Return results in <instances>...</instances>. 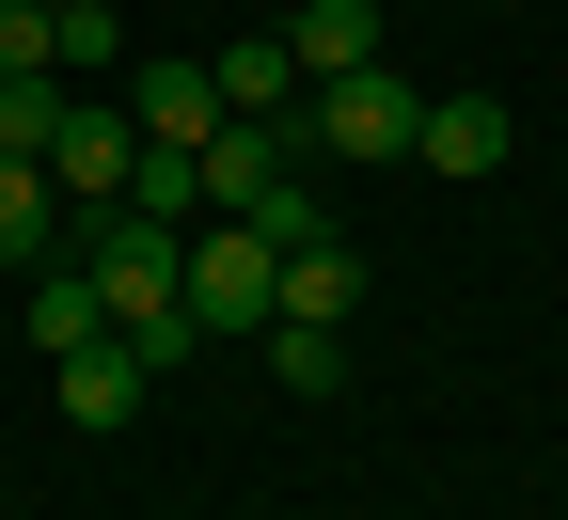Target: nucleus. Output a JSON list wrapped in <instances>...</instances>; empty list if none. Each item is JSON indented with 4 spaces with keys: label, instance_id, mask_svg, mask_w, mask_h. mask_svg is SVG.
I'll use <instances>...</instances> for the list:
<instances>
[{
    "label": "nucleus",
    "instance_id": "obj_2",
    "mask_svg": "<svg viewBox=\"0 0 568 520\" xmlns=\"http://www.w3.org/2000/svg\"><path fill=\"white\" fill-rule=\"evenodd\" d=\"M63 268H95L111 332H142V316H174V284H190V221H142V205H80Z\"/></svg>",
    "mask_w": 568,
    "mask_h": 520
},
{
    "label": "nucleus",
    "instance_id": "obj_15",
    "mask_svg": "<svg viewBox=\"0 0 568 520\" xmlns=\"http://www.w3.org/2000/svg\"><path fill=\"white\" fill-rule=\"evenodd\" d=\"M48 237H63V190H48L32 159H0V253H17V268H48Z\"/></svg>",
    "mask_w": 568,
    "mask_h": 520
},
{
    "label": "nucleus",
    "instance_id": "obj_17",
    "mask_svg": "<svg viewBox=\"0 0 568 520\" xmlns=\"http://www.w3.org/2000/svg\"><path fill=\"white\" fill-rule=\"evenodd\" d=\"M268 379H284V395H332V379H347V332H316V316H268Z\"/></svg>",
    "mask_w": 568,
    "mask_h": 520
},
{
    "label": "nucleus",
    "instance_id": "obj_11",
    "mask_svg": "<svg viewBox=\"0 0 568 520\" xmlns=\"http://www.w3.org/2000/svg\"><path fill=\"white\" fill-rule=\"evenodd\" d=\"M95 332H111V300H95V268H63V253H48V268H32V347L63 363V347H95Z\"/></svg>",
    "mask_w": 568,
    "mask_h": 520
},
{
    "label": "nucleus",
    "instance_id": "obj_13",
    "mask_svg": "<svg viewBox=\"0 0 568 520\" xmlns=\"http://www.w3.org/2000/svg\"><path fill=\"white\" fill-rule=\"evenodd\" d=\"M48 63H63V80H111V63H126V17H111V0H48Z\"/></svg>",
    "mask_w": 568,
    "mask_h": 520
},
{
    "label": "nucleus",
    "instance_id": "obj_6",
    "mask_svg": "<svg viewBox=\"0 0 568 520\" xmlns=\"http://www.w3.org/2000/svg\"><path fill=\"white\" fill-rule=\"evenodd\" d=\"M48 395H63V426H95V441H111L159 379H142V347H126V332H95V347H63V379H48Z\"/></svg>",
    "mask_w": 568,
    "mask_h": 520
},
{
    "label": "nucleus",
    "instance_id": "obj_5",
    "mask_svg": "<svg viewBox=\"0 0 568 520\" xmlns=\"http://www.w3.org/2000/svg\"><path fill=\"white\" fill-rule=\"evenodd\" d=\"M205 95H222L237 126H284V111H301V48H284V17H268V32H222V48H205Z\"/></svg>",
    "mask_w": 568,
    "mask_h": 520
},
{
    "label": "nucleus",
    "instance_id": "obj_16",
    "mask_svg": "<svg viewBox=\"0 0 568 520\" xmlns=\"http://www.w3.org/2000/svg\"><path fill=\"white\" fill-rule=\"evenodd\" d=\"M126 205L142 221H205V159H190V142H142V159H126Z\"/></svg>",
    "mask_w": 568,
    "mask_h": 520
},
{
    "label": "nucleus",
    "instance_id": "obj_8",
    "mask_svg": "<svg viewBox=\"0 0 568 520\" xmlns=\"http://www.w3.org/2000/svg\"><path fill=\"white\" fill-rule=\"evenodd\" d=\"M284 48H301V80H347V63H379V0H301Z\"/></svg>",
    "mask_w": 568,
    "mask_h": 520
},
{
    "label": "nucleus",
    "instance_id": "obj_19",
    "mask_svg": "<svg viewBox=\"0 0 568 520\" xmlns=\"http://www.w3.org/2000/svg\"><path fill=\"white\" fill-rule=\"evenodd\" d=\"M0 80H63L48 63V0H0Z\"/></svg>",
    "mask_w": 568,
    "mask_h": 520
},
{
    "label": "nucleus",
    "instance_id": "obj_10",
    "mask_svg": "<svg viewBox=\"0 0 568 520\" xmlns=\"http://www.w3.org/2000/svg\"><path fill=\"white\" fill-rule=\"evenodd\" d=\"M126 126H142V142H205V126H222L205 63H142V80H126Z\"/></svg>",
    "mask_w": 568,
    "mask_h": 520
},
{
    "label": "nucleus",
    "instance_id": "obj_4",
    "mask_svg": "<svg viewBox=\"0 0 568 520\" xmlns=\"http://www.w3.org/2000/svg\"><path fill=\"white\" fill-rule=\"evenodd\" d=\"M126 159H142V126H126L111 95H80V111H63V142H48L32 174H48L63 205H126Z\"/></svg>",
    "mask_w": 568,
    "mask_h": 520
},
{
    "label": "nucleus",
    "instance_id": "obj_18",
    "mask_svg": "<svg viewBox=\"0 0 568 520\" xmlns=\"http://www.w3.org/2000/svg\"><path fill=\"white\" fill-rule=\"evenodd\" d=\"M63 111H80V80H0V159H48Z\"/></svg>",
    "mask_w": 568,
    "mask_h": 520
},
{
    "label": "nucleus",
    "instance_id": "obj_7",
    "mask_svg": "<svg viewBox=\"0 0 568 520\" xmlns=\"http://www.w3.org/2000/svg\"><path fill=\"white\" fill-rule=\"evenodd\" d=\"M506 142H521V126H506V111H489V95H426V126H410V159L474 190V174H506Z\"/></svg>",
    "mask_w": 568,
    "mask_h": 520
},
{
    "label": "nucleus",
    "instance_id": "obj_9",
    "mask_svg": "<svg viewBox=\"0 0 568 520\" xmlns=\"http://www.w3.org/2000/svg\"><path fill=\"white\" fill-rule=\"evenodd\" d=\"M347 300H364V253H347V237L284 253V284H268V316H316V332H347Z\"/></svg>",
    "mask_w": 568,
    "mask_h": 520
},
{
    "label": "nucleus",
    "instance_id": "obj_3",
    "mask_svg": "<svg viewBox=\"0 0 568 520\" xmlns=\"http://www.w3.org/2000/svg\"><path fill=\"white\" fill-rule=\"evenodd\" d=\"M268 284H284V253L253 237L237 205H205V221H190V284H174V300L205 316V347H237V332H268Z\"/></svg>",
    "mask_w": 568,
    "mask_h": 520
},
{
    "label": "nucleus",
    "instance_id": "obj_12",
    "mask_svg": "<svg viewBox=\"0 0 568 520\" xmlns=\"http://www.w3.org/2000/svg\"><path fill=\"white\" fill-rule=\"evenodd\" d=\"M190 159H205V205H253V190H268V174H284V142H268V126H237V111H222V126H205V142H190Z\"/></svg>",
    "mask_w": 568,
    "mask_h": 520
},
{
    "label": "nucleus",
    "instance_id": "obj_1",
    "mask_svg": "<svg viewBox=\"0 0 568 520\" xmlns=\"http://www.w3.org/2000/svg\"><path fill=\"white\" fill-rule=\"evenodd\" d=\"M410 126H426V95L395 80V63H347V80H301V111H284L268 142L284 159H410Z\"/></svg>",
    "mask_w": 568,
    "mask_h": 520
},
{
    "label": "nucleus",
    "instance_id": "obj_14",
    "mask_svg": "<svg viewBox=\"0 0 568 520\" xmlns=\"http://www.w3.org/2000/svg\"><path fill=\"white\" fill-rule=\"evenodd\" d=\"M237 221H253L268 253H316V237H332V205H316V174H301V159H284V174H268V190H253Z\"/></svg>",
    "mask_w": 568,
    "mask_h": 520
}]
</instances>
